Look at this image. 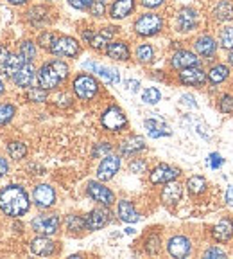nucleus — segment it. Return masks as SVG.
Here are the masks:
<instances>
[{"mask_svg": "<svg viewBox=\"0 0 233 259\" xmlns=\"http://www.w3.org/2000/svg\"><path fill=\"white\" fill-rule=\"evenodd\" d=\"M31 207L29 194L18 184H9V186L0 189V210L9 218H20Z\"/></svg>", "mask_w": 233, "mask_h": 259, "instance_id": "1", "label": "nucleus"}, {"mask_svg": "<svg viewBox=\"0 0 233 259\" xmlns=\"http://www.w3.org/2000/svg\"><path fill=\"white\" fill-rule=\"evenodd\" d=\"M135 32L142 38H149L154 36L158 32L163 29V18L156 13H144L135 20V25H133Z\"/></svg>", "mask_w": 233, "mask_h": 259, "instance_id": "2", "label": "nucleus"}, {"mask_svg": "<svg viewBox=\"0 0 233 259\" xmlns=\"http://www.w3.org/2000/svg\"><path fill=\"white\" fill-rule=\"evenodd\" d=\"M72 90L81 101H92L99 94V83L90 74H77L72 81Z\"/></svg>", "mask_w": 233, "mask_h": 259, "instance_id": "3", "label": "nucleus"}, {"mask_svg": "<svg viewBox=\"0 0 233 259\" xmlns=\"http://www.w3.org/2000/svg\"><path fill=\"white\" fill-rule=\"evenodd\" d=\"M101 124L102 128L111 132V134H119V132H124L128 128V117H126V113L122 112L121 106L111 105L102 112Z\"/></svg>", "mask_w": 233, "mask_h": 259, "instance_id": "4", "label": "nucleus"}, {"mask_svg": "<svg viewBox=\"0 0 233 259\" xmlns=\"http://www.w3.org/2000/svg\"><path fill=\"white\" fill-rule=\"evenodd\" d=\"M48 53L57 58H77L81 54V44L72 36H57Z\"/></svg>", "mask_w": 233, "mask_h": 259, "instance_id": "5", "label": "nucleus"}, {"mask_svg": "<svg viewBox=\"0 0 233 259\" xmlns=\"http://www.w3.org/2000/svg\"><path fill=\"white\" fill-rule=\"evenodd\" d=\"M61 220L56 214H40L31 222L32 231L40 236H54L60 231Z\"/></svg>", "mask_w": 233, "mask_h": 259, "instance_id": "6", "label": "nucleus"}, {"mask_svg": "<svg viewBox=\"0 0 233 259\" xmlns=\"http://www.w3.org/2000/svg\"><path fill=\"white\" fill-rule=\"evenodd\" d=\"M36 79H38V83H40L41 89H45V90H54L63 83V77L60 76V72L56 70L52 61L41 65L40 70H38Z\"/></svg>", "mask_w": 233, "mask_h": 259, "instance_id": "7", "label": "nucleus"}, {"mask_svg": "<svg viewBox=\"0 0 233 259\" xmlns=\"http://www.w3.org/2000/svg\"><path fill=\"white\" fill-rule=\"evenodd\" d=\"M86 193L92 200H95L97 203H101L104 207H111L115 203V194L109 187H106L101 182H88L86 186Z\"/></svg>", "mask_w": 233, "mask_h": 259, "instance_id": "8", "label": "nucleus"}, {"mask_svg": "<svg viewBox=\"0 0 233 259\" xmlns=\"http://www.w3.org/2000/svg\"><path fill=\"white\" fill-rule=\"evenodd\" d=\"M178 79L180 83L183 85H189V87H203L208 81L206 77V72L201 69V65H197V67H187V69H181L178 72Z\"/></svg>", "mask_w": 233, "mask_h": 259, "instance_id": "9", "label": "nucleus"}, {"mask_svg": "<svg viewBox=\"0 0 233 259\" xmlns=\"http://www.w3.org/2000/svg\"><path fill=\"white\" fill-rule=\"evenodd\" d=\"M119 169H121V157L109 153L106 157H102L101 164L97 167V178L101 182H108V180H111L119 173Z\"/></svg>", "mask_w": 233, "mask_h": 259, "instance_id": "10", "label": "nucleus"}, {"mask_svg": "<svg viewBox=\"0 0 233 259\" xmlns=\"http://www.w3.org/2000/svg\"><path fill=\"white\" fill-rule=\"evenodd\" d=\"M32 200H34V205L38 209H48L56 203V191L48 184H40L32 191Z\"/></svg>", "mask_w": 233, "mask_h": 259, "instance_id": "11", "label": "nucleus"}, {"mask_svg": "<svg viewBox=\"0 0 233 259\" xmlns=\"http://www.w3.org/2000/svg\"><path fill=\"white\" fill-rule=\"evenodd\" d=\"M199 24V13L194 8H183L176 15V27L180 32H190Z\"/></svg>", "mask_w": 233, "mask_h": 259, "instance_id": "12", "label": "nucleus"}, {"mask_svg": "<svg viewBox=\"0 0 233 259\" xmlns=\"http://www.w3.org/2000/svg\"><path fill=\"white\" fill-rule=\"evenodd\" d=\"M109 210L108 207H99V209H93L90 210L88 214H86L85 222H86V229L88 231H101V229H104L106 225L109 223Z\"/></svg>", "mask_w": 233, "mask_h": 259, "instance_id": "13", "label": "nucleus"}, {"mask_svg": "<svg viewBox=\"0 0 233 259\" xmlns=\"http://www.w3.org/2000/svg\"><path fill=\"white\" fill-rule=\"evenodd\" d=\"M181 175V171L174 166H169V164H158L151 175H149V180L153 184H167L176 180L178 177Z\"/></svg>", "mask_w": 233, "mask_h": 259, "instance_id": "14", "label": "nucleus"}, {"mask_svg": "<svg viewBox=\"0 0 233 259\" xmlns=\"http://www.w3.org/2000/svg\"><path fill=\"white\" fill-rule=\"evenodd\" d=\"M167 252H169L172 257L183 259L192 252V243L187 236H172L167 243Z\"/></svg>", "mask_w": 233, "mask_h": 259, "instance_id": "15", "label": "nucleus"}, {"mask_svg": "<svg viewBox=\"0 0 233 259\" xmlns=\"http://www.w3.org/2000/svg\"><path fill=\"white\" fill-rule=\"evenodd\" d=\"M36 76H38V70L34 69L32 61H25V63L22 65L20 69H18V72H16L11 79H13V83H15L16 87H20V89H29V87L34 83Z\"/></svg>", "mask_w": 233, "mask_h": 259, "instance_id": "16", "label": "nucleus"}, {"mask_svg": "<svg viewBox=\"0 0 233 259\" xmlns=\"http://www.w3.org/2000/svg\"><path fill=\"white\" fill-rule=\"evenodd\" d=\"M197 65H201V60L197 58V54L190 53V51H185V49L174 53L172 58H170V67H172L174 70L187 69V67H197Z\"/></svg>", "mask_w": 233, "mask_h": 259, "instance_id": "17", "label": "nucleus"}, {"mask_svg": "<svg viewBox=\"0 0 233 259\" xmlns=\"http://www.w3.org/2000/svg\"><path fill=\"white\" fill-rule=\"evenodd\" d=\"M31 252L34 255H41V257H48L56 252V243L48 236H38L31 241Z\"/></svg>", "mask_w": 233, "mask_h": 259, "instance_id": "18", "label": "nucleus"}, {"mask_svg": "<svg viewBox=\"0 0 233 259\" xmlns=\"http://www.w3.org/2000/svg\"><path fill=\"white\" fill-rule=\"evenodd\" d=\"M25 18L31 25L34 27H43L45 24H48L50 20V9L47 6H32L27 13H25Z\"/></svg>", "mask_w": 233, "mask_h": 259, "instance_id": "19", "label": "nucleus"}, {"mask_svg": "<svg viewBox=\"0 0 233 259\" xmlns=\"http://www.w3.org/2000/svg\"><path fill=\"white\" fill-rule=\"evenodd\" d=\"M104 53L108 58L111 60H116V61H128L131 58V51H129V45L122 40H116V41H109L106 45Z\"/></svg>", "mask_w": 233, "mask_h": 259, "instance_id": "20", "label": "nucleus"}, {"mask_svg": "<svg viewBox=\"0 0 233 259\" xmlns=\"http://www.w3.org/2000/svg\"><path fill=\"white\" fill-rule=\"evenodd\" d=\"M116 32H119V27H115V25L102 27L101 31L93 34L92 41H90V47L95 49V51H102V49H106V45L113 40V36H115Z\"/></svg>", "mask_w": 233, "mask_h": 259, "instance_id": "21", "label": "nucleus"}, {"mask_svg": "<svg viewBox=\"0 0 233 259\" xmlns=\"http://www.w3.org/2000/svg\"><path fill=\"white\" fill-rule=\"evenodd\" d=\"M135 9H137L135 0H115L109 8V16L113 20H122V18H128Z\"/></svg>", "mask_w": 233, "mask_h": 259, "instance_id": "22", "label": "nucleus"}, {"mask_svg": "<svg viewBox=\"0 0 233 259\" xmlns=\"http://www.w3.org/2000/svg\"><path fill=\"white\" fill-rule=\"evenodd\" d=\"M145 150V141L140 135H131V137L124 139L119 146V151L121 155H126V157H131V155H137L138 151Z\"/></svg>", "mask_w": 233, "mask_h": 259, "instance_id": "23", "label": "nucleus"}, {"mask_svg": "<svg viewBox=\"0 0 233 259\" xmlns=\"http://www.w3.org/2000/svg\"><path fill=\"white\" fill-rule=\"evenodd\" d=\"M194 49H196V53L199 54V56L212 58V56H215V53H217V44H215V40H213L212 36L203 34V36H199L196 41H194Z\"/></svg>", "mask_w": 233, "mask_h": 259, "instance_id": "24", "label": "nucleus"}, {"mask_svg": "<svg viewBox=\"0 0 233 259\" xmlns=\"http://www.w3.org/2000/svg\"><path fill=\"white\" fill-rule=\"evenodd\" d=\"M181 194H183V186L178 182H167L161 191V202L165 205H176L178 202L181 200Z\"/></svg>", "mask_w": 233, "mask_h": 259, "instance_id": "25", "label": "nucleus"}, {"mask_svg": "<svg viewBox=\"0 0 233 259\" xmlns=\"http://www.w3.org/2000/svg\"><path fill=\"white\" fill-rule=\"evenodd\" d=\"M85 69H92L93 72H97V76L102 77V79L108 83V85H115L119 83V72L115 69H108V67H102V65L95 63V61H86L85 63Z\"/></svg>", "mask_w": 233, "mask_h": 259, "instance_id": "26", "label": "nucleus"}, {"mask_svg": "<svg viewBox=\"0 0 233 259\" xmlns=\"http://www.w3.org/2000/svg\"><path fill=\"white\" fill-rule=\"evenodd\" d=\"M24 63H25V60L20 56V54L11 53L4 61H2V63H0V74L6 76V77H13Z\"/></svg>", "mask_w": 233, "mask_h": 259, "instance_id": "27", "label": "nucleus"}, {"mask_svg": "<svg viewBox=\"0 0 233 259\" xmlns=\"http://www.w3.org/2000/svg\"><path fill=\"white\" fill-rule=\"evenodd\" d=\"M116 214L126 223H137L138 220H140L138 210L135 209V205H133L129 200H121V202H119V205H116Z\"/></svg>", "mask_w": 233, "mask_h": 259, "instance_id": "28", "label": "nucleus"}, {"mask_svg": "<svg viewBox=\"0 0 233 259\" xmlns=\"http://www.w3.org/2000/svg\"><path fill=\"white\" fill-rule=\"evenodd\" d=\"M212 236L215 241L219 243H228L233 236V223L229 220H221L217 225H213Z\"/></svg>", "mask_w": 233, "mask_h": 259, "instance_id": "29", "label": "nucleus"}, {"mask_svg": "<svg viewBox=\"0 0 233 259\" xmlns=\"http://www.w3.org/2000/svg\"><path fill=\"white\" fill-rule=\"evenodd\" d=\"M145 128H147L149 135L153 139H158V137H167V135H170V128L167 124H165L163 121H160V119H145Z\"/></svg>", "mask_w": 233, "mask_h": 259, "instance_id": "30", "label": "nucleus"}, {"mask_svg": "<svg viewBox=\"0 0 233 259\" xmlns=\"http://www.w3.org/2000/svg\"><path fill=\"white\" fill-rule=\"evenodd\" d=\"M206 77H208L210 85H221L222 81H226L229 77V69L222 63L213 65L212 69L208 70V74H206Z\"/></svg>", "mask_w": 233, "mask_h": 259, "instance_id": "31", "label": "nucleus"}, {"mask_svg": "<svg viewBox=\"0 0 233 259\" xmlns=\"http://www.w3.org/2000/svg\"><path fill=\"white\" fill-rule=\"evenodd\" d=\"M213 15L217 18L219 22H226V20H231L233 18V6L229 0H221L215 9H213Z\"/></svg>", "mask_w": 233, "mask_h": 259, "instance_id": "32", "label": "nucleus"}, {"mask_svg": "<svg viewBox=\"0 0 233 259\" xmlns=\"http://www.w3.org/2000/svg\"><path fill=\"white\" fill-rule=\"evenodd\" d=\"M8 155L13 160H22L27 157V144L22 141H11L8 144Z\"/></svg>", "mask_w": 233, "mask_h": 259, "instance_id": "33", "label": "nucleus"}, {"mask_svg": "<svg viewBox=\"0 0 233 259\" xmlns=\"http://www.w3.org/2000/svg\"><path fill=\"white\" fill-rule=\"evenodd\" d=\"M20 54L25 61H34L36 60V54H38V49H36V44L32 40H24L20 44Z\"/></svg>", "mask_w": 233, "mask_h": 259, "instance_id": "34", "label": "nucleus"}, {"mask_svg": "<svg viewBox=\"0 0 233 259\" xmlns=\"http://www.w3.org/2000/svg\"><path fill=\"white\" fill-rule=\"evenodd\" d=\"M137 60L140 61V63L147 65L151 63V61L154 60V49L151 44H142L137 47Z\"/></svg>", "mask_w": 233, "mask_h": 259, "instance_id": "35", "label": "nucleus"}, {"mask_svg": "<svg viewBox=\"0 0 233 259\" xmlns=\"http://www.w3.org/2000/svg\"><path fill=\"white\" fill-rule=\"evenodd\" d=\"M187 187H189V193L190 194H203L206 191V180L203 177H190L189 182H187Z\"/></svg>", "mask_w": 233, "mask_h": 259, "instance_id": "36", "label": "nucleus"}, {"mask_svg": "<svg viewBox=\"0 0 233 259\" xmlns=\"http://www.w3.org/2000/svg\"><path fill=\"white\" fill-rule=\"evenodd\" d=\"M16 115V108L11 103H0V126H6Z\"/></svg>", "mask_w": 233, "mask_h": 259, "instance_id": "37", "label": "nucleus"}, {"mask_svg": "<svg viewBox=\"0 0 233 259\" xmlns=\"http://www.w3.org/2000/svg\"><path fill=\"white\" fill-rule=\"evenodd\" d=\"M67 229H69L72 234H77V232L85 231L86 229V222L83 216H77V214H70L67 218Z\"/></svg>", "mask_w": 233, "mask_h": 259, "instance_id": "38", "label": "nucleus"}, {"mask_svg": "<svg viewBox=\"0 0 233 259\" xmlns=\"http://www.w3.org/2000/svg\"><path fill=\"white\" fill-rule=\"evenodd\" d=\"M47 92L48 90L41 89V87H29L25 97H27V101H31V103H43V101H47V96H48Z\"/></svg>", "mask_w": 233, "mask_h": 259, "instance_id": "39", "label": "nucleus"}, {"mask_svg": "<svg viewBox=\"0 0 233 259\" xmlns=\"http://www.w3.org/2000/svg\"><path fill=\"white\" fill-rule=\"evenodd\" d=\"M56 38H57L56 32H52V31H43L40 34V36H38L36 44L40 45L41 49H45V51H50V49H52V45H54V41H56Z\"/></svg>", "mask_w": 233, "mask_h": 259, "instance_id": "40", "label": "nucleus"}, {"mask_svg": "<svg viewBox=\"0 0 233 259\" xmlns=\"http://www.w3.org/2000/svg\"><path fill=\"white\" fill-rule=\"evenodd\" d=\"M219 44H221L222 49L231 51L233 49V25H228V27L221 29V32H219Z\"/></svg>", "mask_w": 233, "mask_h": 259, "instance_id": "41", "label": "nucleus"}, {"mask_svg": "<svg viewBox=\"0 0 233 259\" xmlns=\"http://www.w3.org/2000/svg\"><path fill=\"white\" fill-rule=\"evenodd\" d=\"M161 99V92L154 87H149L142 92V101L147 103V105H156L158 101Z\"/></svg>", "mask_w": 233, "mask_h": 259, "instance_id": "42", "label": "nucleus"}, {"mask_svg": "<svg viewBox=\"0 0 233 259\" xmlns=\"http://www.w3.org/2000/svg\"><path fill=\"white\" fill-rule=\"evenodd\" d=\"M160 236L158 234H151L147 239H145V250H147V254H158L160 252Z\"/></svg>", "mask_w": 233, "mask_h": 259, "instance_id": "43", "label": "nucleus"}, {"mask_svg": "<svg viewBox=\"0 0 233 259\" xmlns=\"http://www.w3.org/2000/svg\"><path fill=\"white\" fill-rule=\"evenodd\" d=\"M219 110L222 113H233V96L231 94H224L219 97Z\"/></svg>", "mask_w": 233, "mask_h": 259, "instance_id": "44", "label": "nucleus"}, {"mask_svg": "<svg viewBox=\"0 0 233 259\" xmlns=\"http://www.w3.org/2000/svg\"><path fill=\"white\" fill-rule=\"evenodd\" d=\"M111 144L109 142H99V144L93 148V151H92V157H95V158H102V157H106V155H109L111 153Z\"/></svg>", "mask_w": 233, "mask_h": 259, "instance_id": "45", "label": "nucleus"}, {"mask_svg": "<svg viewBox=\"0 0 233 259\" xmlns=\"http://www.w3.org/2000/svg\"><path fill=\"white\" fill-rule=\"evenodd\" d=\"M90 15L95 18H101L106 15V2L104 0H93V4L90 6Z\"/></svg>", "mask_w": 233, "mask_h": 259, "instance_id": "46", "label": "nucleus"}, {"mask_svg": "<svg viewBox=\"0 0 233 259\" xmlns=\"http://www.w3.org/2000/svg\"><path fill=\"white\" fill-rule=\"evenodd\" d=\"M52 65L56 67V70L60 72V76L63 77V81L69 77V72H70V69H69V65L65 63L63 60H52Z\"/></svg>", "mask_w": 233, "mask_h": 259, "instance_id": "47", "label": "nucleus"}, {"mask_svg": "<svg viewBox=\"0 0 233 259\" xmlns=\"http://www.w3.org/2000/svg\"><path fill=\"white\" fill-rule=\"evenodd\" d=\"M69 4L74 9H77V11H85V9H90V6L93 4V0H69Z\"/></svg>", "mask_w": 233, "mask_h": 259, "instance_id": "48", "label": "nucleus"}, {"mask_svg": "<svg viewBox=\"0 0 233 259\" xmlns=\"http://www.w3.org/2000/svg\"><path fill=\"white\" fill-rule=\"evenodd\" d=\"M145 167H147V164H145L144 160H140V158H135V160L129 164V169H131V173H144Z\"/></svg>", "mask_w": 233, "mask_h": 259, "instance_id": "49", "label": "nucleus"}, {"mask_svg": "<svg viewBox=\"0 0 233 259\" xmlns=\"http://www.w3.org/2000/svg\"><path fill=\"white\" fill-rule=\"evenodd\" d=\"M222 157L219 153H212L208 157V164H210V167H213V169H215V167H221L222 166Z\"/></svg>", "mask_w": 233, "mask_h": 259, "instance_id": "50", "label": "nucleus"}, {"mask_svg": "<svg viewBox=\"0 0 233 259\" xmlns=\"http://www.w3.org/2000/svg\"><path fill=\"white\" fill-rule=\"evenodd\" d=\"M205 257L210 259V257H226V252L221 250V248H208V250L205 252Z\"/></svg>", "mask_w": 233, "mask_h": 259, "instance_id": "51", "label": "nucleus"}, {"mask_svg": "<svg viewBox=\"0 0 233 259\" xmlns=\"http://www.w3.org/2000/svg\"><path fill=\"white\" fill-rule=\"evenodd\" d=\"M165 0H140V4L144 6V8L147 9H156L160 8V6H163Z\"/></svg>", "mask_w": 233, "mask_h": 259, "instance_id": "52", "label": "nucleus"}, {"mask_svg": "<svg viewBox=\"0 0 233 259\" xmlns=\"http://www.w3.org/2000/svg\"><path fill=\"white\" fill-rule=\"evenodd\" d=\"M126 89L131 90V92H138V89H140V81H137V79H126Z\"/></svg>", "mask_w": 233, "mask_h": 259, "instance_id": "53", "label": "nucleus"}, {"mask_svg": "<svg viewBox=\"0 0 233 259\" xmlns=\"http://www.w3.org/2000/svg\"><path fill=\"white\" fill-rule=\"evenodd\" d=\"M8 171H9V162L6 160L4 157H0V178L6 177V175H8Z\"/></svg>", "mask_w": 233, "mask_h": 259, "instance_id": "54", "label": "nucleus"}, {"mask_svg": "<svg viewBox=\"0 0 233 259\" xmlns=\"http://www.w3.org/2000/svg\"><path fill=\"white\" fill-rule=\"evenodd\" d=\"M93 34H95V32H93L92 29H85V31H83V40H85L86 44H90L92 38H93Z\"/></svg>", "mask_w": 233, "mask_h": 259, "instance_id": "55", "label": "nucleus"}, {"mask_svg": "<svg viewBox=\"0 0 233 259\" xmlns=\"http://www.w3.org/2000/svg\"><path fill=\"white\" fill-rule=\"evenodd\" d=\"M9 54H11V53H9V49L6 47V45H0V63H2V61H4Z\"/></svg>", "mask_w": 233, "mask_h": 259, "instance_id": "56", "label": "nucleus"}, {"mask_svg": "<svg viewBox=\"0 0 233 259\" xmlns=\"http://www.w3.org/2000/svg\"><path fill=\"white\" fill-rule=\"evenodd\" d=\"M226 202H228L229 205H233V186H229L228 191H226Z\"/></svg>", "mask_w": 233, "mask_h": 259, "instance_id": "57", "label": "nucleus"}, {"mask_svg": "<svg viewBox=\"0 0 233 259\" xmlns=\"http://www.w3.org/2000/svg\"><path fill=\"white\" fill-rule=\"evenodd\" d=\"M6 2H9L11 6H25L29 0H6Z\"/></svg>", "mask_w": 233, "mask_h": 259, "instance_id": "58", "label": "nucleus"}, {"mask_svg": "<svg viewBox=\"0 0 233 259\" xmlns=\"http://www.w3.org/2000/svg\"><path fill=\"white\" fill-rule=\"evenodd\" d=\"M6 92V87H4V83H2V79H0V96Z\"/></svg>", "mask_w": 233, "mask_h": 259, "instance_id": "59", "label": "nucleus"}, {"mask_svg": "<svg viewBox=\"0 0 233 259\" xmlns=\"http://www.w3.org/2000/svg\"><path fill=\"white\" fill-rule=\"evenodd\" d=\"M228 61L233 65V49H231V51H229V54H228Z\"/></svg>", "mask_w": 233, "mask_h": 259, "instance_id": "60", "label": "nucleus"}, {"mask_svg": "<svg viewBox=\"0 0 233 259\" xmlns=\"http://www.w3.org/2000/svg\"><path fill=\"white\" fill-rule=\"evenodd\" d=\"M45 2H54V0H45Z\"/></svg>", "mask_w": 233, "mask_h": 259, "instance_id": "61", "label": "nucleus"}, {"mask_svg": "<svg viewBox=\"0 0 233 259\" xmlns=\"http://www.w3.org/2000/svg\"><path fill=\"white\" fill-rule=\"evenodd\" d=\"M104 2H106V0H104Z\"/></svg>", "mask_w": 233, "mask_h": 259, "instance_id": "62", "label": "nucleus"}]
</instances>
